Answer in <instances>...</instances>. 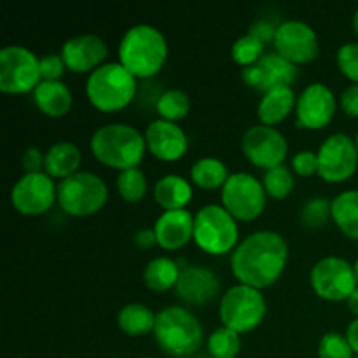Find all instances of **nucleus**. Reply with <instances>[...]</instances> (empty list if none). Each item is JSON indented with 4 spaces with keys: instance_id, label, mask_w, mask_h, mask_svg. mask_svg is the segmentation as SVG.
I'll return each instance as SVG.
<instances>
[{
    "instance_id": "bb28decb",
    "label": "nucleus",
    "mask_w": 358,
    "mask_h": 358,
    "mask_svg": "<svg viewBox=\"0 0 358 358\" xmlns=\"http://www.w3.org/2000/svg\"><path fill=\"white\" fill-rule=\"evenodd\" d=\"M332 219L346 236L358 240V189L339 192L332 199Z\"/></svg>"
},
{
    "instance_id": "4be33fe9",
    "label": "nucleus",
    "mask_w": 358,
    "mask_h": 358,
    "mask_svg": "<svg viewBox=\"0 0 358 358\" xmlns=\"http://www.w3.org/2000/svg\"><path fill=\"white\" fill-rule=\"evenodd\" d=\"M34 101L38 110L51 117H62L69 114L73 103V96L70 87L59 80H41L34 90Z\"/></svg>"
},
{
    "instance_id": "2f4dec72",
    "label": "nucleus",
    "mask_w": 358,
    "mask_h": 358,
    "mask_svg": "<svg viewBox=\"0 0 358 358\" xmlns=\"http://www.w3.org/2000/svg\"><path fill=\"white\" fill-rule=\"evenodd\" d=\"M240 334L226 325L215 329L208 338V352L213 358H234L240 353Z\"/></svg>"
},
{
    "instance_id": "37998d69",
    "label": "nucleus",
    "mask_w": 358,
    "mask_h": 358,
    "mask_svg": "<svg viewBox=\"0 0 358 358\" xmlns=\"http://www.w3.org/2000/svg\"><path fill=\"white\" fill-rule=\"evenodd\" d=\"M341 107L348 115L358 117V83L350 84L341 94Z\"/></svg>"
},
{
    "instance_id": "b1692460",
    "label": "nucleus",
    "mask_w": 358,
    "mask_h": 358,
    "mask_svg": "<svg viewBox=\"0 0 358 358\" xmlns=\"http://www.w3.org/2000/svg\"><path fill=\"white\" fill-rule=\"evenodd\" d=\"M297 96L294 93L292 86H278L269 90L262 94L261 101L257 105V115L261 119V124H278L296 107Z\"/></svg>"
},
{
    "instance_id": "0eeeda50",
    "label": "nucleus",
    "mask_w": 358,
    "mask_h": 358,
    "mask_svg": "<svg viewBox=\"0 0 358 358\" xmlns=\"http://www.w3.org/2000/svg\"><path fill=\"white\" fill-rule=\"evenodd\" d=\"M108 187L100 175L77 171L58 182V203L63 212L76 217H87L101 210L107 203Z\"/></svg>"
},
{
    "instance_id": "ea45409f",
    "label": "nucleus",
    "mask_w": 358,
    "mask_h": 358,
    "mask_svg": "<svg viewBox=\"0 0 358 358\" xmlns=\"http://www.w3.org/2000/svg\"><path fill=\"white\" fill-rule=\"evenodd\" d=\"M292 168L296 173L303 175V177H310V175L318 173L317 152H313V150H299L292 157Z\"/></svg>"
},
{
    "instance_id": "c9c22d12",
    "label": "nucleus",
    "mask_w": 358,
    "mask_h": 358,
    "mask_svg": "<svg viewBox=\"0 0 358 358\" xmlns=\"http://www.w3.org/2000/svg\"><path fill=\"white\" fill-rule=\"evenodd\" d=\"M353 348L350 345L346 334L339 332H327L322 336L318 343V357L320 358H355Z\"/></svg>"
},
{
    "instance_id": "393cba45",
    "label": "nucleus",
    "mask_w": 358,
    "mask_h": 358,
    "mask_svg": "<svg viewBox=\"0 0 358 358\" xmlns=\"http://www.w3.org/2000/svg\"><path fill=\"white\" fill-rule=\"evenodd\" d=\"M192 198V185L184 177L168 173L161 177L154 185V199L164 210L185 208Z\"/></svg>"
},
{
    "instance_id": "a18cd8bd",
    "label": "nucleus",
    "mask_w": 358,
    "mask_h": 358,
    "mask_svg": "<svg viewBox=\"0 0 358 358\" xmlns=\"http://www.w3.org/2000/svg\"><path fill=\"white\" fill-rule=\"evenodd\" d=\"M346 338H348L353 352L358 355V318H355L353 322H350L348 329H346Z\"/></svg>"
},
{
    "instance_id": "5701e85b",
    "label": "nucleus",
    "mask_w": 358,
    "mask_h": 358,
    "mask_svg": "<svg viewBox=\"0 0 358 358\" xmlns=\"http://www.w3.org/2000/svg\"><path fill=\"white\" fill-rule=\"evenodd\" d=\"M83 154L80 149L70 140H59L52 143L45 152L44 170L52 178H66L77 173L80 166Z\"/></svg>"
},
{
    "instance_id": "58836bf2",
    "label": "nucleus",
    "mask_w": 358,
    "mask_h": 358,
    "mask_svg": "<svg viewBox=\"0 0 358 358\" xmlns=\"http://www.w3.org/2000/svg\"><path fill=\"white\" fill-rule=\"evenodd\" d=\"M66 65L62 55L49 52L41 58V76L42 80H59V77L65 72Z\"/></svg>"
},
{
    "instance_id": "f704fd0d",
    "label": "nucleus",
    "mask_w": 358,
    "mask_h": 358,
    "mask_svg": "<svg viewBox=\"0 0 358 358\" xmlns=\"http://www.w3.org/2000/svg\"><path fill=\"white\" fill-rule=\"evenodd\" d=\"M264 49L266 44H262L259 38H255L250 34H245L243 37L234 41L233 48H231V56L238 65L245 69V66H250L255 62H259L264 56Z\"/></svg>"
},
{
    "instance_id": "2eb2a0df",
    "label": "nucleus",
    "mask_w": 358,
    "mask_h": 358,
    "mask_svg": "<svg viewBox=\"0 0 358 358\" xmlns=\"http://www.w3.org/2000/svg\"><path fill=\"white\" fill-rule=\"evenodd\" d=\"M275 51L294 65L310 63L320 51L317 31L301 20H287L278 24L275 35Z\"/></svg>"
},
{
    "instance_id": "1a4fd4ad",
    "label": "nucleus",
    "mask_w": 358,
    "mask_h": 358,
    "mask_svg": "<svg viewBox=\"0 0 358 358\" xmlns=\"http://www.w3.org/2000/svg\"><path fill=\"white\" fill-rule=\"evenodd\" d=\"M41 58L24 45L0 49V90L3 93H28L41 84Z\"/></svg>"
},
{
    "instance_id": "7ed1b4c3",
    "label": "nucleus",
    "mask_w": 358,
    "mask_h": 358,
    "mask_svg": "<svg viewBox=\"0 0 358 358\" xmlns=\"http://www.w3.org/2000/svg\"><path fill=\"white\" fill-rule=\"evenodd\" d=\"M90 145L100 163L119 171L138 166L147 149L145 135L126 122H108L94 129Z\"/></svg>"
},
{
    "instance_id": "6e6552de",
    "label": "nucleus",
    "mask_w": 358,
    "mask_h": 358,
    "mask_svg": "<svg viewBox=\"0 0 358 358\" xmlns=\"http://www.w3.org/2000/svg\"><path fill=\"white\" fill-rule=\"evenodd\" d=\"M266 299L259 289L238 283L227 289L220 299L219 317L222 325L238 334L254 331L266 317Z\"/></svg>"
},
{
    "instance_id": "864d4df0",
    "label": "nucleus",
    "mask_w": 358,
    "mask_h": 358,
    "mask_svg": "<svg viewBox=\"0 0 358 358\" xmlns=\"http://www.w3.org/2000/svg\"><path fill=\"white\" fill-rule=\"evenodd\" d=\"M17 358H23V357H17Z\"/></svg>"
},
{
    "instance_id": "473e14b6",
    "label": "nucleus",
    "mask_w": 358,
    "mask_h": 358,
    "mask_svg": "<svg viewBox=\"0 0 358 358\" xmlns=\"http://www.w3.org/2000/svg\"><path fill=\"white\" fill-rule=\"evenodd\" d=\"M262 185L266 189V194L275 199H283L294 191L296 182H294V175L290 168L280 164V166L269 168V170L264 171Z\"/></svg>"
},
{
    "instance_id": "6ab92c4d",
    "label": "nucleus",
    "mask_w": 358,
    "mask_h": 358,
    "mask_svg": "<svg viewBox=\"0 0 358 358\" xmlns=\"http://www.w3.org/2000/svg\"><path fill=\"white\" fill-rule=\"evenodd\" d=\"M220 290L219 276L201 264H189L182 268L175 285V296L187 304L201 306L215 299Z\"/></svg>"
},
{
    "instance_id": "5fc2aeb1",
    "label": "nucleus",
    "mask_w": 358,
    "mask_h": 358,
    "mask_svg": "<svg viewBox=\"0 0 358 358\" xmlns=\"http://www.w3.org/2000/svg\"><path fill=\"white\" fill-rule=\"evenodd\" d=\"M355 358H358V355H357V357H355Z\"/></svg>"
},
{
    "instance_id": "412c9836",
    "label": "nucleus",
    "mask_w": 358,
    "mask_h": 358,
    "mask_svg": "<svg viewBox=\"0 0 358 358\" xmlns=\"http://www.w3.org/2000/svg\"><path fill=\"white\" fill-rule=\"evenodd\" d=\"M157 245L166 250H178L194 238V215L189 210H164L154 224Z\"/></svg>"
},
{
    "instance_id": "79ce46f5",
    "label": "nucleus",
    "mask_w": 358,
    "mask_h": 358,
    "mask_svg": "<svg viewBox=\"0 0 358 358\" xmlns=\"http://www.w3.org/2000/svg\"><path fill=\"white\" fill-rule=\"evenodd\" d=\"M45 154H42L37 147H28L21 157V164L24 168V173H35V171H42L44 166Z\"/></svg>"
},
{
    "instance_id": "20e7f679",
    "label": "nucleus",
    "mask_w": 358,
    "mask_h": 358,
    "mask_svg": "<svg viewBox=\"0 0 358 358\" xmlns=\"http://www.w3.org/2000/svg\"><path fill=\"white\" fill-rule=\"evenodd\" d=\"M138 83L121 62H107L87 76L86 94L101 112H115L135 101Z\"/></svg>"
},
{
    "instance_id": "9b49d317",
    "label": "nucleus",
    "mask_w": 358,
    "mask_h": 358,
    "mask_svg": "<svg viewBox=\"0 0 358 358\" xmlns=\"http://www.w3.org/2000/svg\"><path fill=\"white\" fill-rule=\"evenodd\" d=\"M310 282L317 296L327 301H348L358 287L355 268L339 255H327L315 262Z\"/></svg>"
},
{
    "instance_id": "f03ea898",
    "label": "nucleus",
    "mask_w": 358,
    "mask_h": 358,
    "mask_svg": "<svg viewBox=\"0 0 358 358\" xmlns=\"http://www.w3.org/2000/svg\"><path fill=\"white\" fill-rule=\"evenodd\" d=\"M166 56V37L154 24H133L119 42V62L136 79H152L164 65Z\"/></svg>"
},
{
    "instance_id": "3c124183",
    "label": "nucleus",
    "mask_w": 358,
    "mask_h": 358,
    "mask_svg": "<svg viewBox=\"0 0 358 358\" xmlns=\"http://www.w3.org/2000/svg\"><path fill=\"white\" fill-rule=\"evenodd\" d=\"M142 358H154V357H142Z\"/></svg>"
},
{
    "instance_id": "dca6fc26",
    "label": "nucleus",
    "mask_w": 358,
    "mask_h": 358,
    "mask_svg": "<svg viewBox=\"0 0 358 358\" xmlns=\"http://www.w3.org/2000/svg\"><path fill=\"white\" fill-rule=\"evenodd\" d=\"M297 77H299L297 65H294L292 62L283 58L276 51L264 52L259 62L241 70L243 83L262 94L268 93L273 87L290 86L292 83H296Z\"/></svg>"
},
{
    "instance_id": "39448f33",
    "label": "nucleus",
    "mask_w": 358,
    "mask_h": 358,
    "mask_svg": "<svg viewBox=\"0 0 358 358\" xmlns=\"http://www.w3.org/2000/svg\"><path fill=\"white\" fill-rule=\"evenodd\" d=\"M154 338L168 355L189 357L201 346L203 325L191 310L173 304L156 313Z\"/></svg>"
},
{
    "instance_id": "4c0bfd02",
    "label": "nucleus",
    "mask_w": 358,
    "mask_h": 358,
    "mask_svg": "<svg viewBox=\"0 0 358 358\" xmlns=\"http://www.w3.org/2000/svg\"><path fill=\"white\" fill-rule=\"evenodd\" d=\"M159 84L154 80V77L152 79H145L142 84H140L135 96V101L138 103V107H147L156 110L157 100H159L161 94H163V91L159 90Z\"/></svg>"
},
{
    "instance_id": "a19ab883",
    "label": "nucleus",
    "mask_w": 358,
    "mask_h": 358,
    "mask_svg": "<svg viewBox=\"0 0 358 358\" xmlns=\"http://www.w3.org/2000/svg\"><path fill=\"white\" fill-rule=\"evenodd\" d=\"M276 30H278V24L271 23L269 20H257L250 24L248 28V34L254 35L255 38L262 42V44H268V42H275V35Z\"/></svg>"
},
{
    "instance_id": "e433bc0d",
    "label": "nucleus",
    "mask_w": 358,
    "mask_h": 358,
    "mask_svg": "<svg viewBox=\"0 0 358 358\" xmlns=\"http://www.w3.org/2000/svg\"><path fill=\"white\" fill-rule=\"evenodd\" d=\"M338 66L348 79L358 83V42H346L338 49Z\"/></svg>"
},
{
    "instance_id": "72a5a7b5",
    "label": "nucleus",
    "mask_w": 358,
    "mask_h": 358,
    "mask_svg": "<svg viewBox=\"0 0 358 358\" xmlns=\"http://www.w3.org/2000/svg\"><path fill=\"white\" fill-rule=\"evenodd\" d=\"M332 217V201L322 196H315V198L308 199L301 208V222L304 227L310 229H318V227L325 226L327 220Z\"/></svg>"
},
{
    "instance_id": "f257e3e1",
    "label": "nucleus",
    "mask_w": 358,
    "mask_h": 358,
    "mask_svg": "<svg viewBox=\"0 0 358 358\" xmlns=\"http://www.w3.org/2000/svg\"><path fill=\"white\" fill-rule=\"evenodd\" d=\"M289 259L285 238L271 229L250 233L231 255V269L238 282L254 289L273 285L282 276Z\"/></svg>"
},
{
    "instance_id": "ddd939ff",
    "label": "nucleus",
    "mask_w": 358,
    "mask_h": 358,
    "mask_svg": "<svg viewBox=\"0 0 358 358\" xmlns=\"http://www.w3.org/2000/svg\"><path fill=\"white\" fill-rule=\"evenodd\" d=\"M10 201L23 215H42L58 201V185L45 171L24 173L14 182Z\"/></svg>"
},
{
    "instance_id": "c756f323",
    "label": "nucleus",
    "mask_w": 358,
    "mask_h": 358,
    "mask_svg": "<svg viewBox=\"0 0 358 358\" xmlns=\"http://www.w3.org/2000/svg\"><path fill=\"white\" fill-rule=\"evenodd\" d=\"M189 110H191V98L185 91L178 90V87L164 90L156 105V112L159 119L171 122H177L178 119L185 117Z\"/></svg>"
},
{
    "instance_id": "c03bdc74",
    "label": "nucleus",
    "mask_w": 358,
    "mask_h": 358,
    "mask_svg": "<svg viewBox=\"0 0 358 358\" xmlns=\"http://www.w3.org/2000/svg\"><path fill=\"white\" fill-rule=\"evenodd\" d=\"M133 243L138 248H142V250H149L154 243H157L156 233H154V229H149V227H142V229H138L133 234Z\"/></svg>"
},
{
    "instance_id": "f8f14e48",
    "label": "nucleus",
    "mask_w": 358,
    "mask_h": 358,
    "mask_svg": "<svg viewBox=\"0 0 358 358\" xmlns=\"http://www.w3.org/2000/svg\"><path fill=\"white\" fill-rule=\"evenodd\" d=\"M318 175L324 180L343 182L355 173L358 166V150L355 138L346 133H332L318 147Z\"/></svg>"
},
{
    "instance_id": "8fccbe9b",
    "label": "nucleus",
    "mask_w": 358,
    "mask_h": 358,
    "mask_svg": "<svg viewBox=\"0 0 358 358\" xmlns=\"http://www.w3.org/2000/svg\"><path fill=\"white\" fill-rule=\"evenodd\" d=\"M355 145H357V150H358V133H357V136H355Z\"/></svg>"
},
{
    "instance_id": "4468645a",
    "label": "nucleus",
    "mask_w": 358,
    "mask_h": 358,
    "mask_svg": "<svg viewBox=\"0 0 358 358\" xmlns=\"http://www.w3.org/2000/svg\"><path fill=\"white\" fill-rule=\"evenodd\" d=\"M241 149L247 159L259 168H275L283 163L289 150L285 136L275 126L255 124L243 133Z\"/></svg>"
},
{
    "instance_id": "a211bd4d",
    "label": "nucleus",
    "mask_w": 358,
    "mask_h": 358,
    "mask_svg": "<svg viewBox=\"0 0 358 358\" xmlns=\"http://www.w3.org/2000/svg\"><path fill=\"white\" fill-rule=\"evenodd\" d=\"M107 44L96 34H80L63 42L62 56L66 69L76 73L93 72L107 58Z\"/></svg>"
},
{
    "instance_id": "c85d7f7f",
    "label": "nucleus",
    "mask_w": 358,
    "mask_h": 358,
    "mask_svg": "<svg viewBox=\"0 0 358 358\" xmlns=\"http://www.w3.org/2000/svg\"><path fill=\"white\" fill-rule=\"evenodd\" d=\"M229 175L227 164L219 157H199L191 166V180L201 189H222Z\"/></svg>"
},
{
    "instance_id": "aec40b11",
    "label": "nucleus",
    "mask_w": 358,
    "mask_h": 358,
    "mask_svg": "<svg viewBox=\"0 0 358 358\" xmlns=\"http://www.w3.org/2000/svg\"><path fill=\"white\" fill-rule=\"evenodd\" d=\"M147 149L163 161H177L187 152L189 138L177 122L154 119L145 129Z\"/></svg>"
},
{
    "instance_id": "7c9ffc66",
    "label": "nucleus",
    "mask_w": 358,
    "mask_h": 358,
    "mask_svg": "<svg viewBox=\"0 0 358 358\" xmlns=\"http://www.w3.org/2000/svg\"><path fill=\"white\" fill-rule=\"evenodd\" d=\"M115 185H117L119 194H121V198L124 201L136 203L140 199H143V196H145L147 177L138 166L129 168V170L119 171Z\"/></svg>"
},
{
    "instance_id": "49530a36",
    "label": "nucleus",
    "mask_w": 358,
    "mask_h": 358,
    "mask_svg": "<svg viewBox=\"0 0 358 358\" xmlns=\"http://www.w3.org/2000/svg\"><path fill=\"white\" fill-rule=\"evenodd\" d=\"M346 303H348L350 311H352V313L358 318V287L355 289V292L348 297V301H346Z\"/></svg>"
},
{
    "instance_id": "423d86ee",
    "label": "nucleus",
    "mask_w": 358,
    "mask_h": 358,
    "mask_svg": "<svg viewBox=\"0 0 358 358\" xmlns=\"http://www.w3.org/2000/svg\"><path fill=\"white\" fill-rule=\"evenodd\" d=\"M238 222L222 205H205L194 215V241L201 250L222 255L238 247Z\"/></svg>"
},
{
    "instance_id": "a878e982",
    "label": "nucleus",
    "mask_w": 358,
    "mask_h": 358,
    "mask_svg": "<svg viewBox=\"0 0 358 358\" xmlns=\"http://www.w3.org/2000/svg\"><path fill=\"white\" fill-rule=\"evenodd\" d=\"M180 273L182 268L177 261L166 257V255H159L147 262L145 269H143V282L154 292H164L171 287L175 289Z\"/></svg>"
},
{
    "instance_id": "09e8293b",
    "label": "nucleus",
    "mask_w": 358,
    "mask_h": 358,
    "mask_svg": "<svg viewBox=\"0 0 358 358\" xmlns=\"http://www.w3.org/2000/svg\"><path fill=\"white\" fill-rule=\"evenodd\" d=\"M353 268H355V276H357V283H358V257H357L355 264H353Z\"/></svg>"
},
{
    "instance_id": "de8ad7c7",
    "label": "nucleus",
    "mask_w": 358,
    "mask_h": 358,
    "mask_svg": "<svg viewBox=\"0 0 358 358\" xmlns=\"http://www.w3.org/2000/svg\"><path fill=\"white\" fill-rule=\"evenodd\" d=\"M353 28H355V34L358 35V9L353 14Z\"/></svg>"
},
{
    "instance_id": "603ef678",
    "label": "nucleus",
    "mask_w": 358,
    "mask_h": 358,
    "mask_svg": "<svg viewBox=\"0 0 358 358\" xmlns=\"http://www.w3.org/2000/svg\"><path fill=\"white\" fill-rule=\"evenodd\" d=\"M110 358H117V357H110Z\"/></svg>"
},
{
    "instance_id": "cd10ccee",
    "label": "nucleus",
    "mask_w": 358,
    "mask_h": 358,
    "mask_svg": "<svg viewBox=\"0 0 358 358\" xmlns=\"http://www.w3.org/2000/svg\"><path fill=\"white\" fill-rule=\"evenodd\" d=\"M117 325L128 336L149 334L156 325V313L142 303L124 304L117 313Z\"/></svg>"
},
{
    "instance_id": "f3484780",
    "label": "nucleus",
    "mask_w": 358,
    "mask_h": 358,
    "mask_svg": "<svg viewBox=\"0 0 358 358\" xmlns=\"http://www.w3.org/2000/svg\"><path fill=\"white\" fill-rule=\"evenodd\" d=\"M336 94L324 83H311L301 91L296 103V122L299 128L320 129L336 114Z\"/></svg>"
},
{
    "instance_id": "9d476101",
    "label": "nucleus",
    "mask_w": 358,
    "mask_h": 358,
    "mask_svg": "<svg viewBox=\"0 0 358 358\" xmlns=\"http://www.w3.org/2000/svg\"><path fill=\"white\" fill-rule=\"evenodd\" d=\"M222 206L236 220H254L266 206V189L262 180L248 171L231 173L220 191Z\"/></svg>"
}]
</instances>
